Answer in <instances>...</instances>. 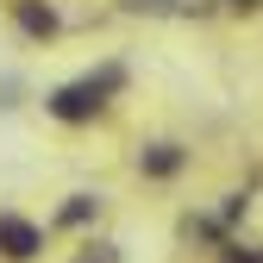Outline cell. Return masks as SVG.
<instances>
[{"label": "cell", "instance_id": "cell-1", "mask_svg": "<svg viewBox=\"0 0 263 263\" xmlns=\"http://www.w3.org/2000/svg\"><path fill=\"white\" fill-rule=\"evenodd\" d=\"M119 88H125V69H119V63H107L101 76H82V82L50 88V94H44V113L63 119V125H88L94 113L107 107V94H119Z\"/></svg>", "mask_w": 263, "mask_h": 263}, {"label": "cell", "instance_id": "cell-2", "mask_svg": "<svg viewBox=\"0 0 263 263\" xmlns=\"http://www.w3.org/2000/svg\"><path fill=\"white\" fill-rule=\"evenodd\" d=\"M0 257H7V263L44 257V226L38 219H19V213H0Z\"/></svg>", "mask_w": 263, "mask_h": 263}, {"label": "cell", "instance_id": "cell-3", "mask_svg": "<svg viewBox=\"0 0 263 263\" xmlns=\"http://www.w3.org/2000/svg\"><path fill=\"white\" fill-rule=\"evenodd\" d=\"M182 170H188V151H182L176 138H157V144L138 151V176H144V182H176Z\"/></svg>", "mask_w": 263, "mask_h": 263}, {"label": "cell", "instance_id": "cell-4", "mask_svg": "<svg viewBox=\"0 0 263 263\" xmlns=\"http://www.w3.org/2000/svg\"><path fill=\"white\" fill-rule=\"evenodd\" d=\"M13 25L25 31V38H38V44H50L57 31H63V13L50 7V0H13Z\"/></svg>", "mask_w": 263, "mask_h": 263}, {"label": "cell", "instance_id": "cell-5", "mask_svg": "<svg viewBox=\"0 0 263 263\" xmlns=\"http://www.w3.org/2000/svg\"><path fill=\"white\" fill-rule=\"evenodd\" d=\"M107 207V194H94V188H76V194H63V207H57V226L63 232H88L94 219H101Z\"/></svg>", "mask_w": 263, "mask_h": 263}, {"label": "cell", "instance_id": "cell-6", "mask_svg": "<svg viewBox=\"0 0 263 263\" xmlns=\"http://www.w3.org/2000/svg\"><path fill=\"white\" fill-rule=\"evenodd\" d=\"M119 13H132V19H170V13H182V0H119Z\"/></svg>", "mask_w": 263, "mask_h": 263}, {"label": "cell", "instance_id": "cell-7", "mask_svg": "<svg viewBox=\"0 0 263 263\" xmlns=\"http://www.w3.org/2000/svg\"><path fill=\"white\" fill-rule=\"evenodd\" d=\"M69 263H125V251H119L113 238H88V245H82Z\"/></svg>", "mask_w": 263, "mask_h": 263}, {"label": "cell", "instance_id": "cell-8", "mask_svg": "<svg viewBox=\"0 0 263 263\" xmlns=\"http://www.w3.org/2000/svg\"><path fill=\"white\" fill-rule=\"evenodd\" d=\"M245 207H251L245 194H226V207H219V232H232V226L245 219Z\"/></svg>", "mask_w": 263, "mask_h": 263}, {"label": "cell", "instance_id": "cell-9", "mask_svg": "<svg viewBox=\"0 0 263 263\" xmlns=\"http://www.w3.org/2000/svg\"><path fill=\"white\" fill-rule=\"evenodd\" d=\"M219 263H263V257H257V251H245V245H226V257H219Z\"/></svg>", "mask_w": 263, "mask_h": 263}, {"label": "cell", "instance_id": "cell-10", "mask_svg": "<svg viewBox=\"0 0 263 263\" xmlns=\"http://www.w3.org/2000/svg\"><path fill=\"white\" fill-rule=\"evenodd\" d=\"M232 7H251V0H232Z\"/></svg>", "mask_w": 263, "mask_h": 263}]
</instances>
